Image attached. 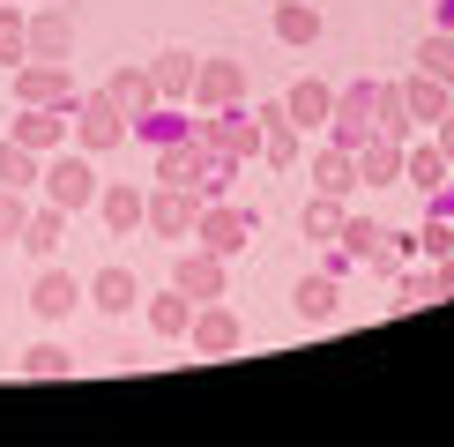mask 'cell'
Returning <instances> with one entry per match:
<instances>
[{
  "label": "cell",
  "mask_w": 454,
  "mask_h": 447,
  "mask_svg": "<svg viewBox=\"0 0 454 447\" xmlns=\"http://www.w3.org/2000/svg\"><path fill=\"white\" fill-rule=\"evenodd\" d=\"M135 135V120H127L120 105L105 98V90H90V98H74V142L90 149V157H105V149H120Z\"/></svg>",
  "instance_id": "1"
},
{
  "label": "cell",
  "mask_w": 454,
  "mask_h": 447,
  "mask_svg": "<svg viewBox=\"0 0 454 447\" xmlns=\"http://www.w3.org/2000/svg\"><path fill=\"white\" fill-rule=\"evenodd\" d=\"M45 201H52V209H90V201H98V164H90V149H82V157H52L45 164Z\"/></svg>",
  "instance_id": "2"
},
{
  "label": "cell",
  "mask_w": 454,
  "mask_h": 447,
  "mask_svg": "<svg viewBox=\"0 0 454 447\" xmlns=\"http://www.w3.org/2000/svg\"><path fill=\"white\" fill-rule=\"evenodd\" d=\"M194 216H201V194H194V186H164V179H157L142 224H149L157 239H194Z\"/></svg>",
  "instance_id": "3"
},
{
  "label": "cell",
  "mask_w": 454,
  "mask_h": 447,
  "mask_svg": "<svg viewBox=\"0 0 454 447\" xmlns=\"http://www.w3.org/2000/svg\"><path fill=\"white\" fill-rule=\"evenodd\" d=\"M67 127H74L67 105H23V120H8V142H23V149H37V157H52V149L67 142Z\"/></svg>",
  "instance_id": "4"
},
{
  "label": "cell",
  "mask_w": 454,
  "mask_h": 447,
  "mask_svg": "<svg viewBox=\"0 0 454 447\" xmlns=\"http://www.w3.org/2000/svg\"><path fill=\"white\" fill-rule=\"evenodd\" d=\"M15 98H23V105H67V112H74V74H67V60H23V67H15Z\"/></svg>",
  "instance_id": "5"
},
{
  "label": "cell",
  "mask_w": 454,
  "mask_h": 447,
  "mask_svg": "<svg viewBox=\"0 0 454 447\" xmlns=\"http://www.w3.org/2000/svg\"><path fill=\"white\" fill-rule=\"evenodd\" d=\"M194 239L209 254H246V239H254V209H209V201H201V216H194Z\"/></svg>",
  "instance_id": "6"
},
{
  "label": "cell",
  "mask_w": 454,
  "mask_h": 447,
  "mask_svg": "<svg viewBox=\"0 0 454 447\" xmlns=\"http://www.w3.org/2000/svg\"><path fill=\"white\" fill-rule=\"evenodd\" d=\"M186 343H194L201 358H231V350H239V313L216 306V298H201V306H194V328H186Z\"/></svg>",
  "instance_id": "7"
},
{
  "label": "cell",
  "mask_w": 454,
  "mask_h": 447,
  "mask_svg": "<svg viewBox=\"0 0 454 447\" xmlns=\"http://www.w3.org/2000/svg\"><path fill=\"white\" fill-rule=\"evenodd\" d=\"M201 142H209V149H223V157H261V112L246 120L239 105H223L216 120H201Z\"/></svg>",
  "instance_id": "8"
},
{
  "label": "cell",
  "mask_w": 454,
  "mask_h": 447,
  "mask_svg": "<svg viewBox=\"0 0 454 447\" xmlns=\"http://www.w3.org/2000/svg\"><path fill=\"white\" fill-rule=\"evenodd\" d=\"M328 127H335V142H343V149H357V142H372V82H350L343 98H335V112H328Z\"/></svg>",
  "instance_id": "9"
},
{
  "label": "cell",
  "mask_w": 454,
  "mask_h": 447,
  "mask_svg": "<svg viewBox=\"0 0 454 447\" xmlns=\"http://www.w3.org/2000/svg\"><path fill=\"white\" fill-rule=\"evenodd\" d=\"M172 284H179L186 298H194V306H201V298H223V254H209V247H186V254H179V269H172Z\"/></svg>",
  "instance_id": "10"
},
{
  "label": "cell",
  "mask_w": 454,
  "mask_h": 447,
  "mask_svg": "<svg viewBox=\"0 0 454 447\" xmlns=\"http://www.w3.org/2000/svg\"><path fill=\"white\" fill-rule=\"evenodd\" d=\"M239 98H246V67L239 60H201L194 67V105L223 112V105H239Z\"/></svg>",
  "instance_id": "11"
},
{
  "label": "cell",
  "mask_w": 454,
  "mask_h": 447,
  "mask_svg": "<svg viewBox=\"0 0 454 447\" xmlns=\"http://www.w3.org/2000/svg\"><path fill=\"white\" fill-rule=\"evenodd\" d=\"M67 45H74V15L45 0V8L30 15V60H67Z\"/></svg>",
  "instance_id": "12"
},
{
  "label": "cell",
  "mask_w": 454,
  "mask_h": 447,
  "mask_svg": "<svg viewBox=\"0 0 454 447\" xmlns=\"http://www.w3.org/2000/svg\"><path fill=\"white\" fill-rule=\"evenodd\" d=\"M30 306H37V321H67V313L82 306V284H74L67 269H45V276L30 284Z\"/></svg>",
  "instance_id": "13"
},
{
  "label": "cell",
  "mask_w": 454,
  "mask_h": 447,
  "mask_svg": "<svg viewBox=\"0 0 454 447\" xmlns=\"http://www.w3.org/2000/svg\"><path fill=\"white\" fill-rule=\"evenodd\" d=\"M313 194H350V186H357V149H343V142H328V149H320V157H313Z\"/></svg>",
  "instance_id": "14"
},
{
  "label": "cell",
  "mask_w": 454,
  "mask_h": 447,
  "mask_svg": "<svg viewBox=\"0 0 454 447\" xmlns=\"http://www.w3.org/2000/svg\"><path fill=\"white\" fill-rule=\"evenodd\" d=\"M105 98L120 105L127 120H142V112L157 105V74H149V67H120V74H112V82H105Z\"/></svg>",
  "instance_id": "15"
},
{
  "label": "cell",
  "mask_w": 454,
  "mask_h": 447,
  "mask_svg": "<svg viewBox=\"0 0 454 447\" xmlns=\"http://www.w3.org/2000/svg\"><path fill=\"white\" fill-rule=\"evenodd\" d=\"M410 105H403V82H372V135H387V142H410Z\"/></svg>",
  "instance_id": "16"
},
{
  "label": "cell",
  "mask_w": 454,
  "mask_h": 447,
  "mask_svg": "<svg viewBox=\"0 0 454 447\" xmlns=\"http://www.w3.org/2000/svg\"><path fill=\"white\" fill-rule=\"evenodd\" d=\"M90 306H98V313H135V298H142V284H135V276H127V269H98V276H90Z\"/></svg>",
  "instance_id": "17"
},
{
  "label": "cell",
  "mask_w": 454,
  "mask_h": 447,
  "mask_svg": "<svg viewBox=\"0 0 454 447\" xmlns=\"http://www.w3.org/2000/svg\"><path fill=\"white\" fill-rule=\"evenodd\" d=\"M194 52H157V67H149V74H157V105H179V98H194Z\"/></svg>",
  "instance_id": "18"
},
{
  "label": "cell",
  "mask_w": 454,
  "mask_h": 447,
  "mask_svg": "<svg viewBox=\"0 0 454 447\" xmlns=\"http://www.w3.org/2000/svg\"><path fill=\"white\" fill-rule=\"evenodd\" d=\"M357 179H365V186H387V179H403V142H387V135L357 142Z\"/></svg>",
  "instance_id": "19"
},
{
  "label": "cell",
  "mask_w": 454,
  "mask_h": 447,
  "mask_svg": "<svg viewBox=\"0 0 454 447\" xmlns=\"http://www.w3.org/2000/svg\"><path fill=\"white\" fill-rule=\"evenodd\" d=\"M403 105H410V120L440 127V120H447V105H454V90H447V82H432V74H410V82H403Z\"/></svg>",
  "instance_id": "20"
},
{
  "label": "cell",
  "mask_w": 454,
  "mask_h": 447,
  "mask_svg": "<svg viewBox=\"0 0 454 447\" xmlns=\"http://www.w3.org/2000/svg\"><path fill=\"white\" fill-rule=\"evenodd\" d=\"M283 112H291L298 127H328V112H335V90L306 74V82H291V98H283Z\"/></svg>",
  "instance_id": "21"
},
{
  "label": "cell",
  "mask_w": 454,
  "mask_h": 447,
  "mask_svg": "<svg viewBox=\"0 0 454 447\" xmlns=\"http://www.w3.org/2000/svg\"><path fill=\"white\" fill-rule=\"evenodd\" d=\"M98 209H105L112 231H135V224L149 216V194L142 186H98Z\"/></svg>",
  "instance_id": "22"
},
{
  "label": "cell",
  "mask_w": 454,
  "mask_h": 447,
  "mask_svg": "<svg viewBox=\"0 0 454 447\" xmlns=\"http://www.w3.org/2000/svg\"><path fill=\"white\" fill-rule=\"evenodd\" d=\"M403 179L425 186V194H440V186H447V149H440V142H432V149H425V142L403 149Z\"/></svg>",
  "instance_id": "23"
},
{
  "label": "cell",
  "mask_w": 454,
  "mask_h": 447,
  "mask_svg": "<svg viewBox=\"0 0 454 447\" xmlns=\"http://www.w3.org/2000/svg\"><path fill=\"white\" fill-rule=\"evenodd\" d=\"M149 328H157V335H186V328H194V298H186L179 284L164 298H149Z\"/></svg>",
  "instance_id": "24"
},
{
  "label": "cell",
  "mask_w": 454,
  "mask_h": 447,
  "mask_svg": "<svg viewBox=\"0 0 454 447\" xmlns=\"http://www.w3.org/2000/svg\"><path fill=\"white\" fill-rule=\"evenodd\" d=\"M60 239H67V209H52V201H45V209L23 216V247H30V254H52Z\"/></svg>",
  "instance_id": "25"
},
{
  "label": "cell",
  "mask_w": 454,
  "mask_h": 447,
  "mask_svg": "<svg viewBox=\"0 0 454 447\" xmlns=\"http://www.w3.org/2000/svg\"><path fill=\"white\" fill-rule=\"evenodd\" d=\"M276 37H283V45H313V37H320V8L283 0V8H276Z\"/></svg>",
  "instance_id": "26"
},
{
  "label": "cell",
  "mask_w": 454,
  "mask_h": 447,
  "mask_svg": "<svg viewBox=\"0 0 454 447\" xmlns=\"http://www.w3.org/2000/svg\"><path fill=\"white\" fill-rule=\"evenodd\" d=\"M37 179H45L37 149H23V142H0V186H37Z\"/></svg>",
  "instance_id": "27"
},
{
  "label": "cell",
  "mask_w": 454,
  "mask_h": 447,
  "mask_svg": "<svg viewBox=\"0 0 454 447\" xmlns=\"http://www.w3.org/2000/svg\"><path fill=\"white\" fill-rule=\"evenodd\" d=\"M418 74H432V82L454 90V30H440V37H425V45H418Z\"/></svg>",
  "instance_id": "28"
},
{
  "label": "cell",
  "mask_w": 454,
  "mask_h": 447,
  "mask_svg": "<svg viewBox=\"0 0 454 447\" xmlns=\"http://www.w3.org/2000/svg\"><path fill=\"white\" fill-rule=\"evenodd\" d=\"M343 231V194H313L306 201V239H335Z\"/></svg>",
  "instance_id": "29"
},
{
  "label": "cell",
  "mask_w": 454,
  "mask_h": 447,
  "mask_svg": "<svg viewBox=\"0 0 454 447\" xmlns=\"http://www.w3.org/2000/svg\"><path fill=\"white\" fill-rule=\"evenodd\" d=\"M0 60H8V67L30 60V23H23L15 8H0Z\"/></svg>",
  "instance_id": "30"
},
{
  "label": "cell",
  "mask_w": 454,
  "mask_h": 447,
  "mask_svg": "<svg viewBox=\"0 0 454 447\" xmlns=\"http://www.w3.org/2000/svg\"><path fill=\"white\" fill-rule=\"evenodd\" d=\"M291 306L306 313V321H328V313H335V284H328V276H306V284H298V298H291Z\"/></svg>",
  "instance_id": "31"
},
{
  "label": "cell",
  "mask_w": 454,
  "mask_h": 447,
  "mask_svg": "<svg viewBox=\"0 0 454 447\" xmlns=\"http://www.w3.org/2000/svg\"><path fill=\"white\" fill-rule=\"evenodd\" d=\"M67 365H74V358H67L60 343H37V350H23V372H30V380H60Z\"/></svg>",
  "instance_id": "32"
},
{
  "label": "cell",
  "mask_w": 454,
  "mask_h": 447,
  "mask_svg": "<svg viewBox=\"0 0 454 447\" xmlns=\"http://www.w3.org/2000/svg\"><path fill=\"white\" fill-rule=\"evenodd\" d=\"M23 216H30L23 186H0V239H23Z\"/></svg>",
  "instance_id": "33"
},
{
  "label": "cell",
  "mask_w": 454,
  "mask_h": 447,
  "mask_svg": "<svg viewBox=\"0 0 454 447\" xmlns=\"http://www.w3.org/2000/svg\"><path fill=\"white\" fill-rule=\"evenodd\" d=\"M357 261H365V269H380V276H403V247H395V239L380 231V239H372V247L365 254H357Z\"/></svg>",
  "instance_id": "34"
},
{
  "label": "cell",
  "mask_w": 454,
  "mask_h": 447,
  "mask_svg": "<svg viewBox=\"0 0 454 447\" xmlns=\"http://www.w3.org/2000/svg\"><path fill=\"white\" fill-rule=\"evenodd\" d=\"M418 247H425L432 261H447V254H454V231H447V224H425V231H418Z\"/></svg>",
  "instance_id": "35"
},
{
  "label": "cell",
  "mask_w": 454,
  "mask_h": 447,
  "mask_svg": "<svg viewBox=\"0 0 454 447\" xmlns=\"http://www.w3.org/2000/svg\"><path fill=\"white\" fill-rule=\"evenodd\" d=\"M432 298H440L432 276H403V306H432Z\"/></svg>",
  "instance_id": "36"
},
{
  "label": "cell",
  "mask_w": 454,
  "mask_h": 447,
  "mask_svg": "<svg viewBox=\"0 0 454 447\" xmlns=\"http://www.w3.org/2000/svg\"><path fill=\"white\" fill-rule=\"evenodd\" d=\"M432 284H440V298H454V254L440 261V276H432Z\"/></svg>",
  "instance_id": "37"
},
{
  "label": "cell",
  "mask_w": 454,
  "mask_h": 447,
  "mask_svg": "<svg viewBox=\"0 0 454 447\" xmlns=\"http://www.w3.org/2000/svg\"><path fill=\"white\" fill-rule=\"evenodd\" d=\"M440 149H447V164H454V105H447V120H440Z\"/></svg>",
  "instance_id": "38"
},
{
  "label": "cell",
  "mask_w": 454,
  "mask_h": 447,
  "mask_svg": "<svg viewBox=\"0 0 454 447\" xmlns=\"http://www.w3.org/2000/svg\"><path fill=\"white\" fill-rule=\"evenodd\" d=\"M447 30H454V0H447Z\"/></svg>",
  "instance_id": "39"
}]
</instances>
